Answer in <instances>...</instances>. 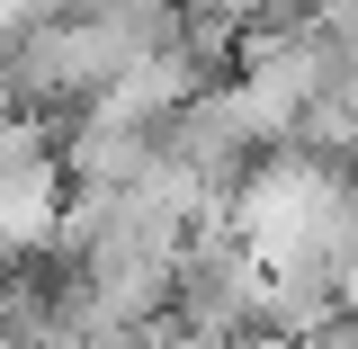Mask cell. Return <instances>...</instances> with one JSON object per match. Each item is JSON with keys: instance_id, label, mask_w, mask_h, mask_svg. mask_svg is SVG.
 <instances>
[{"instance_id": "1", "label": "cell", "mask_w": 358, "mask_h": 349, "mask_svg": "<svg viewBox=\"0 0 358 349\" xmlns=\"http://www.w3.org/2000/svg\"><path fill=\"white\" fill-rule=\"evenodd\" d=\"M54 206H63V171H54V152H36V162H9V171H0V260L45 251Z\"/></svg>"}, {"instance_id": "2", "label": "cell", "mask_w": 358, "mask_h": 349, "mask_svg": "<svg viewBox=\"0 0 358 349\" xmlns=\"http://www.w3.org/2000/svg\"><path fill=\"white\" fill-rule=\"evenodd\" d=\"M90 27L126 45V54H152V45H179V0H72Z\"/></svg>"}]
</instances>
